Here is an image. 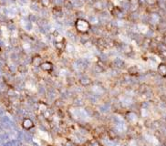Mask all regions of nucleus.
Here are the masks:
<instances>
[{
	"label": "nucleus",
	"instance_id": "nucleus-9",
	"mask_svg": "<svg viewBox=\"0 0 166 146\" xmlns=\"http://www.w3.org/2000/svg\"><path fill=\"white\" fill-rule=\"evenodd\" d=\"M33 126H34V124H33V122H32V120L30 119H25L23 120V127H24L25 129L29 130Z\"/></svg>",
	"mask_w": 166,
	"mask_h": 146
},
{
	"label": "nucleus",
	"instance_id": "nucleus-1",
	"mask_svg": "<svg viewBox=\"0 0 166 146\" xmlns=\"http://www.w3.org/2000/svg\"><path fill=\"white\" fill-rule=\"evenodd\" d=\"M91 26L89 22L84 18H78L75 21V28L77 30V32L79 34H88V32L91 29Z\"/></svg>",
	"mask_w": 166,
	"mask_h": 146
},
{
	"label": "nucleus",
	"instance_id": "nucleus-7",
	"mask_svg": "<svg viewBox=\"0 0 166 146\" xmlns=\"http://www.w3.org/2000/svg\"><path fill=\"white\" fill-rule=\"evenodd\" d=\"M121 13H122V9H121L120 7H117V6H114V7H112V8L111 9V14L112 17H120V15H121Z\"/></svg>",
	"mask_w": 166,
	"mask_h": 146
},
{
	"label": "nucleus",
	"instance_id": "nucleus-3",
	"mask_svg": "<svg viewBox=\"0 0 166 146\" xmlns=\"http://www.w3.org/2000/svg\"><path fill=\"white\" fill-rule=\"evenodd\" d=\"M40 68L43 71L51 73L54 69V65L52 64V62H50V61H43L42 64L40 65Z\"/></svg>",
	"mask_w": 166,
	"mask_h": 146
},
{
	"label": "nucleus",
	"instance_id": "nucleus-4",
	"mask_svg": "<svg viewBox=\"0 0 166 146\" xmlns=\"http://www.w3.org/2000/svg\"><path fill=\"white\" fill-rule=\"evenodd\" d=\"M157 72L162 78H166V63L161 62L157 67Z\"/></svg>",
	"mask_w": 166,
	"mask_h": 146
},
{
	"label": "nucleus",
	"instance_id": "nucleus-8",
	"mask_svg": "<svg viewBox=\"0 0 166 146\" xmlns=\"http://www.w3.org/2000/svg\"><path fill=\"white\" fill-rule=\"evenodd\" d=\"M128 74L131 77H135V76L139 75V69L137 66H131L128 69Z\"/></svg>",
	"mask_w": 166,
	"mask_h": 146
},
{
	"label": "nucleus",
	"instance_id": "nucleus-16",
	"mask_svg": "<svg viewBox=\"0 0 166 146\" xmlns=\"http://www.w3.org/2000/svg\"><path fill=\"white\" fill-rule=\"evenodd\" d=\"M108 136H109V138H110L111 140H115L116 139V134H115V132L114 131H108Z\"/></svg>",
	"mask_w": 166,
	"mask_h": 146
},
{
	"label": "nucleus",
	"instance_id": "nucleus-6",
	"mask_svg": "<svg viewBox=\"0 0 166 146\" xmlns=\"http://www.w3.org/2000/svg\"><path fill=\"white\" fill-rule=\"evenodd\" d=\"M42 58L39 55H35L33 58H32L31 60V64L34 67H40V65L42 64Z\"/></svg>",
	"mask_w": 166,
	"mask_h": 146
},
{
	"label": "nucleus",
	"instance_id": "nucleus-13",
	"mask_svg": "<svg viewBox=\"0 0 166 146\" xmlns=\"http://www.w3.org/2000/svg\"><path fill=\"white\" fill-rule=\"evenodd\" d=\"M122 50H123V52L125 53V54H130V53H131L132 51H133V49H132V48H131V46H130V45H123L122 46Z\"/></svg>",
	"mask_w": 166,
	"mask_h": 146
},
{
	"label": "nucleus",
	"instance_id": "nucleus-15",
	"mask_svg": "<svg viewBox=\"0 0 166 146\" xmlns=\"http://www.w3.org/2000/svg\"><path fill=\"white\" fill-rule=\"evenodd\" d=\"M42 7L44 8H48L49 5L51 4V0H39Z\"/></svg>",
	"mask_w": 166,
	"mask_h": 146
},
{
	"label": "nucleus",
	"instance_id": "nucleus-18",
	"mask_svg": "<svg viewBox=\"0 0 166 146\" xmlns=\"http://www.w3.org/2000/svg\"><path fill=\"white\" fill-rule=\"evenodd\" d=\"M162 44L166 47V34H164V35L162 37Z\"/></svg>",
	"mask_w": 166,
	"mask_h": 146
},
{
	"label": "nucleus",
	"instance_id": "nucleus-2",
	"mask_svg": "<svg viewBox=\"0 0 166 146\" xmlns=\"http://www.w3.org/2000/svg\"><path fill=\"white\" fill-rule=\"evenodd\" d=\"M54 35H55V47L57 50L59 52H63L66 48V39H64V37L60 36L57 31H54Z\"/></svg>",
	"mask_w": 166,
	"mask_h": 146
},
{
	"label": "nucleus",
	"instance_id": "nucleus-12",
	"mask_svg": "<svg viewBox=\"0 0 166 146\" xmlns=\"http://www.w3.org/2000/svg\"><path fill=\"white\" fill-rule=\"evenodd\" d=\"M103 4H102V2L100 1V0H97V1L94 2V8L97 9L99 11H101L102 9H103Z\"/></svg>",
	"mask_w": 166,
	"mask_h": 146
},
{
	"label": "nucleus",
	"instance_id": "nucleus-5",
	"mask_svg": "<svg viewBox=\"0 0 166 146\" xmlns=\"http://www.w3.org/2000/svg\"><path fill=\"white\" fill-rule=\"evenodd\" d=\"M98 48L100 50H105L108 48V43L106 42V40L102 37H100V39H97V43H96Z\"/></svg>",
	"mask_w": 166,
	"mask_h": 146
},
{
	"label": "nucleus",
	"instance_id": "nucleus-19",
	"mask_svg": "<svg viewBox=\"0 0 166 146\" xmlns=\"http://www.w3.org/2000/svg\"><path fill=\"white\" fill-rule=\"evenodd\" d=\"M0 51H1V48H0Z\"/></svg>",
	"mask_w": 166,
	"mask_h": 146
},
{
	"label": "nucleus",
	"instance_id": "nucleus-10",
	"mask_svg": "<svg viewBox=\"0 0 166 146\" xmlns=\"http://www.w3.org/2000/svg\"><path fill=\"white\" fill-rule=\"evenodd\" d=\"M52 13H53V15H55L57 17H60L63 14V11H62V8L60 7L57 6V7H54L52 8Z\"/></svg>",
	"mask_w": 166,
	"mask_h": 146
},
{
	"label": "nucleus",
	"instance_id": "nucleus-17",
	"mask_svg": "<svg viewBox=\"0 0 166 146\" xmlns=\"http://www.w3.org/2000/svg\"><path fill=\"white\" fill-rule=\"evenodd\" d=\"M64 6H65V7L67 8H72V5H71V3H70L68 0H66L65 2H64Z\"/></svg>",
	"mask_w": 166,
	"mask_h": 146
},
{
	"label": "nucleus",
	"instance_id": "nucleus-14",
	"mask_svg": "<svg viewBox=\"0 0 166 146\" xmlns=\"http://www.w3.org/2000/svg\"><path fill=\"white\" fill-rule=\"evenodd\" d=\"M145 3L149 6V7H155L158 4V0H145Z\"/></svg>",
	"mask_w": 166,
	"mask_h": 146
},
{
	"label": "nucleus",
	"instance_id": "nucleus-11",
	"mask_svg": "<svg viewBox=\"0 0 166 146\" xmlns=\"http://www.w3.org/2000/svg\"><path fill=\"white\" fill-rule=\"evenodd\" d=\"M80 83L82 85V86H89V85H91L92 83V81L91 79H89V78H82L80 80Z\"/></svg>",
	"mask_w": 166,
	"mask_h": 146
}]
</instances>
